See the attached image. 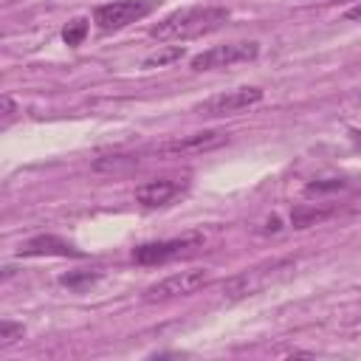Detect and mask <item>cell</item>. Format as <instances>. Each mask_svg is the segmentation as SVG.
Masks as SVG:
<instances>
[{
    "mask_svg": "<svg viewBox=\"0 0 361 361\" xmlns=\"http://www.w3.org/2000/svg\"><path fill=\"white\" fill-rule=\"evenodd\" d=\"M336 189H347V180L341 178H327V180H310L305 186V195H324V192H336Z\"/></svg>",
    "mask_w": 361,
    "mask_h": 361,
    "instance_id": "15",
    "label": "cell"
},
{
    "mask_svg": "<svg viewBox=\"0 0 361 361\" xmlns=\"http://www.w3.org/2000/svg\"><path fill=\"white\" fill-rule=\"evenodd\" d=\"M85 34H87V20H71L65 28H62V39H65V45H82V39H85Z\"/></svg>",
    "mask_w": 361,
    "mask_h": 361,
    "instance_id": "13",
    "label": "cell"
},
{
    "mask_svg": "<svg viewBox=\"0 0 361 361\" xmlns=\"http://www.w3.org/2000/svg\"><path fill=\"white\" fill-rule=\"evenodd\" d=\"M0 104H3V118L8 121V118L17 113V104L11 102V96H3V99H0Z\"/></svg>",
    "mask_w": 361,
    "mask_h": 361,
    "instance_id": "17",
    "label": "cell"
},
{
    "mask_svg": "<svg viewBox=\"0 0 361 361\" xmlns=\"http://www.w3.org/2000/svg\"><path fill=\"white\" fill-rule=\"evenodd\" d=\"M20 257H85L73 243L56 237V234H39V237H31L25 240L20 248H17Z\"/></svg>",
    "mask_w": 361,
    "mask_h": 361,
    "instance_id": "9",
    "label": "cell"
},
{
    "mask_svg": "<svg viewBox=\"0 0 361 361\" xmlns=\"http://www.w3.org/2000/svg\"><path fill=\"white\" fill-rule=\"evenodd\" d=\"M333 214V206H324V209H316V206H296L290 212V223L293 228H307V226H316L322 220H327Z\"/></svg>",
    "mask_w": 361,
    "mask_h": 361,
    "instance_id": "11",
    "label": "cell"
},
{
    "mask_svg": "<svg viewBox=\"0 0 361 361\" xmlns=\"http://www.w3.org/2000/svg\"><path fill=\"white\" fill-rule=\"evenodd\" d=\"M203 237L200 234H186V237H175V240H158V243H144L138 248H133V259L138 265H161L169 262L192 248H200Z\"/></svg>",
    "mask_w": 361,
    "mask_h": 361,
    "instance_id": "6",
    "label": "cell"
},
{
    "mask_svg": "<svg viewBox=\"0 0 361 361\" xmlns=\"http://www.w3.org/2000/svg\"><path fill=\"white\" fill-rule=\"evenodd\" d=\"M158 3L161 0H116V3H104V6H96L93 23L102 31H121L130 23H138L147 14H152L158 8Z\"/></svg>",
    "mask_w": 361,
    "mask_h": 361,
    "instance_id": "2",
    "label": "cell"
},
{
    "mask_svg": "<svg viewBox=\"0 0 361 361\" xmlns=\"http://www.w3.org/2000/svg\"><path fill=\"white\" fill-rule=\"evenodd\" d=\"M226 20H228V8L223 6H189V8H178L166 14L164 20H158L149 28V37L161 42H183V39H195V37L217 31Z\"/></svg>",
    "mask_w": 361,
    "mask_h": 361,
    "instance_id": "1",
    "label": "cell"
},
{
    "mask_svg": "<svg viewBox=\"0 0 361 361\" xmlns=\"http://www.w3.org/2000/svg\"><path fill=\"white\" fill-rule=\"evenodd\" d=\"M288 265H290V259L271 262V265H262V268H251V271H245V274L234 276L231 282H226V293H228V296H248V293H254L257 288H262L274 271L288 268Z\"/></svg>",
    "mask_w": 361,
    "mask_h": 361,
    "instance_id": "10",
    "label": "cell"
},
{
    "mask_svg": "<svg viewBox=\"0 0 361 361\" xmlns=\"http://www.w3.org/2000/svg\"><path fill=\"white\" fill-rule=\"evenodd\" d=\"M350 135H353V141H355V147H361V130H353Z\"/></svg>",
    "mask_w": 361,
    "mask_h": 361,
    "instance_id": "19",
    "label": "cell"
},
{
    "mask_svg": "<svg viewBox=\"0 0 361 361\" xmlns=\"http://www.w3.org/2000/svg\"><path fill=\"white\" fill-rule=\"evenodd\" d=\"M259 54V42H228V45H214L209 51H200L192 56V71H214V68H228L237 62H251Z\"/></svg>",
    "mask_w": 361,
    "mask_h": 361,
    "instance_id": "4",
    "label": "cell"
},
{
    "mask_svg": "<svg viewBox=\"0 0 361 361\" xmlns=\"http://www.w3.org/2000/svg\"><path fill=\"white\" fill-rule=\"evenodd\" d=\"M183 56V48L180 45H169V48H164V51H158V54H149L147 59H144V68H161V65H169V62H175V59H180Z\"/></svg>",
    "mask_w": 361,
    "mask_h": 361,
    "instance_id": "14",
    "label": "cell"
},
{
    "mask_svg": "<svg viewBox=\"0 0 361 361\" xmlns=\"http://www.w3.org/2000/svg\"><path fill=\"white\" fill-rule=\"evenodd\" d=\"M99 276H102V271H96V268H93V271H68V274L59 276V285H65L68 290H76V293H79V290H85L87 285H93Z\"/></svg>",
    "mask_w": 361,
    "mask_h": 361,
    "instance_id": "12",
    "label": "cell"
},
{
    "mask_svg": "<svg viewBox=\"0 0 361 361\" xmlns=\"http://www.w3.org/2000/svg\"><path fill=\"white\" fill-rule=\"evenodd\" d=\"M189 183L186 180H175V178H158V180H147L135 189V200L147 209H158L166 206L169 200H175Z\"/></svg>",
    "mask_w": 361,
    "mask_h": 361,
    "instance_id": "8",
    "label": "cell"
},
{
    "mask_svg": "<svg viewBox=\"0 0 361 361\" xmlns=\"http://www.w3.org/2000/svg\"><path fill=\"white\" fill-rule=\"evenodd\" d=\"M228 141V133L223 130H203V133H192L183 138H172L161 147H155L158 155H197V152H209L217 149Z\"/></svg>",
    "mask_w": 361,
    "mask_h": 361,
    "instance_id": "7",
    "label": "cell"
},
{
    "mask_svg": "<svg viewBox=\"0 0 361 361\" xmlns=\"http://www.w3.org/2000/svg\"><path fill=\"white\" fill-rule=\"evenodd\" d=\"M262 102V90L259 87H237V90H228V93H217L206 102H200L195 107L197 116L203 118H220V116H234L245 107H254Z\"/></svg>",
    "mask_w": 361,
    "mask_h": 361,
    "instance_id": "5",
    "label": "cell"
},
{
    "mask_svg": "<svg viewBox=\"0 0 361 361\" xmlns=\"http://www.w3.org/2000/svg\"><path fill=\"white\" fill-rule=\"evenodd\" d=\"M347 20H361V3L358 6H353V8H347V14H344Z\"/></svg>",
    "mask_w": 361,
    "mask_h": 361,
    "instance_id": "18",
    "label": "cell"
},
{
    "mask_svg": "<svg viewBox=\"0 0 361 361\" xmlns=\"http://www.w3.org/2000/svg\"><path fill=\"white\" fill-rule=\"evenodd\" d=\"M0 338L3 341H14V338H23V324H14L8 319L0 322Z\"/></svg>",
    "mask_w": 361,
    "mask_h": 361,
    "instance_id": "16",
    "label": "cell"
},
{
    "mask_svg": "<svg viewBox=\"0 0 361 361\" xmlns=\"http://www.w3.org/2000/svg\"><path fill=\"white\" fill-rule=\"evenodd\" d=\"M212 282V271L206 268H189V271H178L155 285H149L144 290V302H166V299H178V296H192L197 293L203 285Z\"/></svg>",
    "mask_w": 361,
    "mask_h": 361,
    "instance_id": "3",
    "label": "cell"
},
{
    "mask_svg": "<svg viewBox=\"0 0 361 361\" xmlns=\"http://www.w3.org/2000/svg\"><path fill=\"white\" fill-rule=\"evenodd\" d=\"M327 3H338V0H327Z\"/></svg>",
    "mask_w": 361,
    "mask_h": 361,
    "instance_id": "20",
    "label": "cell"
}]
</instances>
